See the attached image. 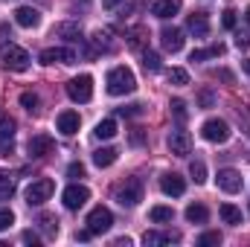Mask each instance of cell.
<instances>
[{"label":"cell","instance_id":"obj_48","mask_svg":"<svg viewBox=\"0 0 250 247\" xmlns=\"http://www.w3.org/2000/svg\"><path fill=\"white\" fill-rule=\"evenodd\" d=\"M120 3H123V0H102V6H105V9H117Z\"/></svg>","mask_w":250,"mask_h":247},{"label":"cell","instance_id":"obj_19","mask_svg":"<svg viewBox=\"0 0 250 247\" xmlns=\"http://www.w3.org/2000/svg\"><path fill=\"white\" fill-rule=\"evenodd\" d=\"M172 242H181V233H175V230H166V233L148 230V233L143 236V245L146 247H160V245H172Z\"/></svg>","mask_w":250,"mask_h":247},{"label":"cell","instance_id":"obj_32","mask_svg":"<svg viewBox=\"0 0 250 247\" xmlns=\"http://www.w3.org/2000/svg\"><path fill=\"white\" fill-rule=\"evenodd\" d=\"M143 67H146V73H160L163 62H160V56H157L154 50H146V53H143Z\"/></svg>","mask_w":250,"mask_h":247},{"label":"cell","instance_id":"obj_6","mask_svg":"<svg viewBox=\"0 0 250 247\" xmlns=\"http://www.w3.org/2000/svg\"><path fill=\"white\" fill-rule=\"evenodd\" d=\"M117 32L111 29V26H99L96 32H93V38H90V50H87V56L93 59V56H99V53H111L114 47H117Z\"/></svg>","mask_w":250,"mask_h":247},{"label":"cell","instance_id":"obj_51","mask_svg":"<svg viewBox=\"0 0 250 247\" xmlns=\"http://www.w3.org/2000/svg\"><path fill=\"white\" fill-rule=\"evenodd\" d=\"M6 178H9V175H6V172H3V169H0V181H6Z\"/></svg>","mask_w":250,"mask_h":247},{"label":"cell","instance_id":"obj_34","mask_svg":"<svg viewBox=\"0 0 250 247\" xmlns=\"http://www.w3.org/2000/svg\"><path fill=\"white\" fill-rule=\"evenodd\" d=\"M189 175H192V181H195V184H204V181H207V166H204L201 160H192Z\"/></svg>","mask_w":250,"mask_h":247},{"label":"cell","instance_id":"obj_36","mask_svg":"<svg viewBox=\"0 0 250 247\" xmlns=\"http://www.w3.org/2000/svg\"><path fill=\"white\" fill-rule=\"evenodd\" d=\"M146 140H148V134H146L143 128H131V134H128V143H131L134 148H140V145H146Z\"/></svg>","mask_w":250,"mask_h":247},{"label":"cell","instance_id":"obj_1","mask_svg":"<svg viewBox=\"0 0 250 247\" xmlns=\"http://www.w3.org/2000/svg\"><path fill=\"white\" fill-rule=\"evenodd\" d=\"M137 87V79L128 67H114L108 73V93L111 96H125V93H134Z\"/></svg>","mask_w":250,"mask_h":247},{"label":"cell","instance_id":"obj_40","mask_svg":"<svg viewBox=\"0 0 250 247\" xmlns=\"http://www.w3.org/2000/svg\"><path fill=\"white\" fill-rule=\"evenodd\" d=\"M15 224V212L12 209H0V230H9Z\"/></svg>","mask_w":250,"mask_h":247},{"label":"cell","instance_id":"obj_10","mask_svg":"<svg viewBox=\"0 0 250 247\" xmlns=\"http://www.w3.org/2000/svg\"><path fill=\"white\" fill-rule=\"evenodd\" d=\"M169 151L175 154V157H187L192 154V137H189V131L184 128H175V131H169Z\"/></svg>","mask_w":250,"mask_h":247},{"label":"cell","instance_id":"obj_17","mask_svg":"<svg viewBox=\"0 0 250 247\" xmlns=\"http://www.w3.org/2000/svg\"><path fill=\"white\" fill-rule=\"evenodd\" d=\"M160 189H163L166 195L178 198V195H184V192H187V181H184L178 172H166V175L160 178Z\"/></svg>","mask_w":250,"mask_h":247},{"label":"cell","instance_id":"obj_33","mask_svg":"<svg viewBox=\"0 0 250 247\" xmlns=\"http://www.w3.org/2000/svg\"><path fill=\"white\" fill-rule=\"evenodd\" d=\"M166 79H169V84H175V87H184V84H189V73L184 70V67H172V70L166 73Z\"/></svg>","mask_w":250,"mask_h":247},{"label":"cell","instance_id":"obj_52","mask_svg":"<svg viewBox=\"0 0 250 247\" xmlns=\"http://www.w3.org/2000/svg\"><path fill=\"white\" fill-rule=\"evenodd\" d=\"M245 18H248V23H250V6H248V12H245Z\"/></svg>","mask_w":250,"mask_h":247},{"label":"cell","instance_id":"obj_22","mask_svg":"<svg viewBox=\"0 0 250 247\" xmlns=\"http://www.w3.org/2000/svg\"><path fill=\"white\" fill-rule=\"evenodd\" d=\"M117 157H120V151H117V148H111V145H108V148H96V151H93V163H96L99 169L114 166V163H117Z\"/></svg>","mask_w":250,"mask_h":247},{"label":"cell","instance_id":"obj_20","mask_svg":"<svg viewBox=\"0 0 250 247\" xmlns=\"http://www.w3.org/2000/svg\"><path fill=\"white\" fill-rule=\"evenodd\" d=\"M56 125H59V131H62L64 137H73V134L79 131L82 120H79V114H76V111H62V114H59V120H56Z\"/></svg>","mask_w":250,"mask_h":247},{"label":"cell","instance_id":"obj_23","mask_svg":"<svg viewBox=\"0 0 250 247\" xmlns=\"http://www.w3.org/2000/svg\"><path fill=\"white\" fill-rule=\"evenodd\" d=\"M53 35H59V38H64V41H82V29H79V23H59L56 29H53Z\"/></svg>","mask_w":250,"mask_h":247},{"label":"cell","instance_id":"obj_49","mask_svg":"<svg viewBox=\"0 0 250 247\" xmlns=\"http://www.w3.org/2000/svg\"><path fill=\"white\" fill-rule=\"evenodd\" d=\"M114 245H117V247H131V239H117Z\"/></svg>","mask_w":250,"mask_h":247},{"label":"cell","instance_id":"obj_41","mask_svg":"<svg viewBox=\"0 0 250 247\" xmlns=\"http://www.w3.org/2000/svg\"><path fill=\"white\" fill-rule=\"evenodd\" d=\"M198 245L207 247V245H221V233H204L201 239H198Z\"/></svg>","mask_w":250,"mask_h":247},{"label":"cell","instance_id":"obj_2","mask_svg":"<svg viewBox=\"0 0 250 247\" xmlns=\"http://www.w3.org/2000/svg\"><path fill=\"white\" fill-rule=\"evenodd\" d=\"M143 181L140 178H125L123 184H117V189H114V198H117V204H123V206H137L140 201H143Z\"/></svg>","mask_w":250,"mask_h":247},{"label":"cell","instance_id":"obj_21","mask_svg":"<svg viewBox=\"0 0 250 247\" xmlns=\"http://www.w3.org/2000/svg\"><path fill=\"white\" fill-rule=\"evenodd\" d=\"M178 12H181V0H157V3L151 6V15H154V18H163V21L175 18Z\"/></svg>","mask_w":250,"mask_h":247},{"label":"cell","instance_id":"obj_50","mask_svg":"<svg viewBox=\"0 0 250 247\" xmlns=\"http://www.w3.org/2000/svg\"><path fill=\"white\" fill-rule=\"evenodd\" d=\"M245 73H248V76H250V59H248V62H245Z\"/></svg>","mask_w":250,"mask_h":247},{"label":"cell","instance_id":"obj_16","mask_svg":"<svg viewBox=\"0 0 250 247\" xmlns=\"http://www.w3.org/2000/svg\"><path fill=\"white\" fill-rule=\"evenodd\" d=\"M15 23L23 26V29H35L41 23V12L32 9V6H18L15 9Z\"/></svg>","mask_w":250,"mask_h":247},{"label":"cell","instance_id":"obj_26","mask_svg":"<svg viewBox=\"0 0 250 247\" xmlns=\"http://www.w3.org/2000/svg\"><path fill=\"white\" fill-rule=\"evenodd\" d=\"M209 218V209L204 206V204H189L187 206V221L189 224H204Z\"/></svg>","mask_w":250,"mask_h":247},{"label":"cell","instance_id":"obj_14","mask_svg":"<svg viewBox=\"0 0 250 247\" xmlns=\"http://www.w3.org/2000/svg\"><path fill=\"white\" fill-rule=\"evenodd\" d=\"M215 184H218L221 192L236 195V192H242V175H239L236 169H221V172L215 175Z\"/></svg>","mask_w":250,"mask_h":247},{"label":"cell","instance_id":"obj_29","mask_svg":"<svg viewBox=\"0 0 250 247\" xmlns=\"http://www.w3.org/2000/svg\"><path fill=\"white\" fill-rule=\"evenodd\" d=\"M125 38H128V47H131V50H140V47L146 44V38H148V29H146V26H134Z\"/></svg>","mask_w":250,"mask_h":247},{"label":"cell","instance_id":"obj_18","mask_svg":"<svg viewBox=\"0 0 250 247\" xmlns=\"http://www.w3.org/2000/svg\"><path fill=\"white\" fill-rule=\"evenodd\" d=\"M187 29L195 38H207L209 35V18H207V12H192L187 18Z\"/></svg>","mask_w":250,"mask_h":247},{"label":"cell","instance_id":"obj_28","mask_svg":"<svg viewBox=\"0 0 250 247\" xmlns=\"http://www.w3.org/2000/svg\"><path fill=\"white\" fill-rule=\"evenodd\" d=\"M93 137H96V140H111V137H117V120H102V123L93 128Z\"/></svg>","mask_w":250,"mask_h":247},{"label":"cell","instance_id":"obj_35","mask_svg":"<svg viewBox=\"0 0 250 247\" xmlns=\"http://www.w3.org/2000/svg\"><path fill=\"white\" fill-rule=\"evenodd\" d=\"M169 108H172V114H175V120H178V123H187L189 111H187V102H184V99H172V105H169Z\"/></svg>","mask_w":250,"mask_h":247},{"label":"cell","instance_id":"obj_4","mask_svg":"<svg viewBox=\"0 0 250 247\" xmlns=\"http://www.w3.org/2000/svg\"><path fill=\"white\" fill-rule=\"evenodd\" d=\"M87 233L90 236H102V233H108L111 230V224H114V215H111V209L108 206H93L90 212H87Z\"/></svg>","mask_w":250,"mask_h":247},{"label":"cell","instance_id":"obj_8","mask_svg":"<svg viewBox=\"0 0 250 247\" xmlns=\"http://www.w3.org/2000/svg\"><path fill=\"white\" fill-rule=\"evenodd\" d=\"M15 131H18V123L9 114H0V154L3 157L15 154Z\"/></svg>","mask_w":250,"mask_h":247},{"label":"cell","instance_id":"obj_5","mask_svg":"<svg viewBox=\"0 0 250 247\" xmlns=\"http://www.w3.org/2000/svg\"><path fill=\"white\" fill-rule=\"evenodd\" d=\"M67 96H70L73 102H90V99H93V79H90L87 73L70 79V82H67Z\"/></svg>","mask_w":250,"mask_h":247},{"label":"cell","instance_id":"obj_9","mask_svg":"<svg viewBox=\"0 0 250 247\" xmlns=\"http://www.w3.org/2000/svg\"><path fill=\"white\" fill-rule=\"evenodd\" d=\"M201 134H204L207 143H227L230 140V125L224 120H207L201 125Z\"/></svg>","mask_w":250,"mask_h":247},{"label":"cell","instance_id":"obj_30","mask_svg":"<svg viewBox=\"0 0 250 247\" xmlns=\"http://www.w3.org/2000/svg\"><path fill=\"white\" fill-rule=\"evenodd\" d=\"M21 105H23L32 117H38V114H41V99H38L32 90H23V93H21Z\"/></svg>","mask_w":250,"mask_h":247},{"label":"cell","instance_id":"obj_45","mask_svg":"<svg viewBox=\"0 0 250 247\" xmlns=\"http://www.w3.org/2000/svg\"><path fill=\"white\" fill-rule=\"evenodd\" d=\"M212 76L221 79V82H230V84H233V73H230V70H212Z\"/></svg>","mask_w":250,"mask_h":247},{"label":"cell","instance_id":"obj_37","mask_svg":"<svg viewBox=\"0 0 250 247\" xmlns=\"http://www.w3.org/2000/svg\"><path fill=\"white\" fill-rule=\"evenodd\" d=\"M143 111H146V105L134 102V105H125V108H120V117H143Z\"/></svg>","mask_w":250,"mask_h":247},{"label":"cell","instance_id":"obj_11","mask_svg":"<svg viewBox=\"0 0 250 247\" xmlns=\"http://www.w3.org/2000/svg\"><path fill=\"white\" fill-rule=\"evenodd\" d=\"M53 148H56V143H53L50 134H35V137H29V143H26V151H29L32 160H41V157L53 154Z\"/></svg>","mask_w":250,"mask_h":247},{"label":"cell","instance_id":"obj_24","mask_svg":"<svg viewBox=\"0 0 250 247\" xmlns=\"http://www.w3.org/2000/svg\"><path fill=\"white\" fill-rule=\"evenodd\" d=\"M218 56H224V44L221 41L212 44V47H204V50H192L189 62H207V59H218Z\"/></svg>","mask_w":250,"mask_h":247},{"label":"cell","instance_id":"obj_15","mask_svg":"<svg viewBox=\"0 0 250 247\" xmlns=\"http://www.w3.org/2000/svg\"><path fill=\"white\" fill-rule=\"evenodd\" d=\"M160 44L166 53H181L184 50V32L178 26H163L160 29Z\"/></svg>","mask_w":250,"mask_h":247},{"label":"cell","instance_id":"obj_31","mask_svg":"<svg viewBox=\"0 0 250 247\" xmlns=\"http://www.w3.org/2000/svg\"><path fill=\"white\" fill-rule=\"evenodd\" d=\"M148 218H151L154 224H166V221L175 218V209H172V206H151V209H148Z\"/></svg>","mask_w":250,"mask_h":247},{"label":"cell","instance_id":"obj_12","mask_svg":"<svg viewBox=\"0 0 250 247\" xmlns=\"http://www.w3.org/2000/svg\"><path fill=\"white\" fill-rule=\"evenodd\" d=\"M87 198H90V192H87V186H82V184H70L62 195V201H64L67 209H82V206L87 204Z\"/></svg>","mask_w":250,"mask_h":247},{"label":"cell","instance_id":"obj_42","mask_svg":"<svg viewBox=\"0 0 250 247\" xmlns=\"http://www.w3.org/2000/svg\"><path fill=\"white\" fill-rule=\"evenodd\" d=\"M67 178H73V181L84 178V166H82V163H70V166H67Z\"/></svg>","mask_w":250,"mask_h":247},{"label":"cell","instance_id":"obj_38","mask_svg":"<svg viewBox=\"0 0 250 247\" xmlns=\"http://www.w3.org/2000/svg\"><path fill=\"white\" fill-rule=\"evenodd\" d=\"M198 102H201V108H212V105H215V93H212L209 87H204V90L198 93Z\"/></svg>","mask_w":250,"mask_h":247},{"label":"cell","instance_id":"obj_25","mask_svg":"<svg viewBox=\"0 0 250 247\" xmlns=\"http://www.w3.org/2000/svg\"><path fill=\"white\" fill-rule=\"evenodd\" d=\"M38 227H41V233H44L47 239H56V236H59V218L50 215V212L38 215Z\"/></svg>","mask_w":250,"mask_h":247},{"label":"cell","instance_id":"obj_43","mask_svg":"<svg viewBox=\"0 0 250 247\" xmlns=\"http://www.w3.org/2000/svg\"><path fill=\"white\" fill-rule=\"evenodd\" d=\"M236 21H239V18H236V12H233V9H227V12H224V18H221L224 29H236Z\"/></svg>","mask_w":250,"mask_h":247},{"label":"cell","instance_id":"obj_47","mask_svg":"<svg viewBox=\"0 0 250 247\" xmlns=\"http://www.w3.org/2000/svg\"><path fill=\"white\" fill-rule=\"evenodd\" d=\"M87 239H90V233H87V227H84L82 233H76V242H87Z\"/></svg>","mask_w":250,"mask_h":247},{"label":"cell","instance_id":"obj_13","mask_svg":"<svg viewBox=\"0 0 250 247\" xmlns=\"http://www.w3.org/2000/svg\"><path fill=\"white\" fill-rule=\"evenodd\" d=\"M41 64H73L76 62V50L70 47H47L41 56H38Z\"/></svg>","mask_w":250,"mask_h":247},{"label":"cell","instance_id":"obj_39","mask_svg":"<svg viewBox=\"0 0 250 247\" xmlns=\"http://www.w3.org/2000/svg\"><path fill=\"white\" fill-rule=\"evenodd\" d=\"M12 195H15V184L12 181H3L0 184V204L3 201H12Z\"/></svg>","mask_w":250,"mask_h":247},{"label":"cell","instance_id":"obj_7","mask_svg":"<svg viewBox=\"0 0 250 247\" xmlns=\"http://www.w3.org/2000/svg\"><path fill=\"white\" fill-rule=\"evenodd\" d=\"M53 192H56V184H53L50 178H41V181H35V184L26 186V204H29V206H41L44 201L53 198Z\"/></svg>","mask_w":250,"mask_h":247},{"label":"cell","instance_id":"obj_27","mask_svg":"<svg viewBox=\"0 0 250 247\" xmlns=\"http://www.w3.org/2000/svg\"><path fill=\"white\" fill-rule=\"evenodd\" d=\"M218 215L224 218V224H233V227L242 224V209L233 206V204H221V206H218Z\"/></svg>","mask_w":250,"mask_h":247},{"label":"cell","instance_id":"obj_3","mask_svg":"<svg viewBox=\"0 0 250 247\" xmlns=\"http://www.w3.org/2000/svg\"><path fill=\"white\" fill-rule=\"evenodd\" d=\"M0 62L12 73H23L29 67V53L23 47H18V44H3L0 47Z\"/></svg>","mask_w":250,"mask_h":247},{"label":"cell","instance_id":"obj_46","mask_svg":"<svg viewBox=\"0 0 250 247\" xmlns=\"http://www.w3.org/2000/svg\"><path fill=\"white\" fill-rule=\"evenodd\" d=\"M23 242H26V245H38V233L26 230V233H23Z\"/></svg>","mask_w":250,"mask_h":247},{"label":"cell","instance_id":"obj_44","mask_svg":"<svg viewBox=\"0 0 250 247\" xmlns=\"http://www.w3.org/2000/svg\"><path fill=\"white\" fill-rule=\"evenodd\" d=\"M236 47H239V50H250V35L248 32H242V29L236 32Z\"/></svg>","mask_w":250,"mask_h":247}]
</instances>
